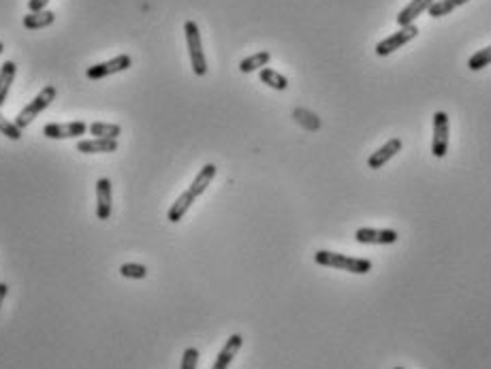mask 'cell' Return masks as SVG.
Listing matches in <instances>:
<instances>
[{
    "label": "cell",
    "instance_id": "e0dca14e",
    "mask_svg": "<svg viewBox=\"0 0 491 369\" xmlns=\"http://www.w3.org/2000/svg\"><path fill=\"white\" fill-rule=\"evenodd\" d=\"M194 203V196L190 194V190H186V192H182L178 199H176V203L171 205V209H169V214H167V220L169 223H180V220L186 216V211L190 209V205Z\"/></svg>",
    "mask_w": 491,
    "mask_h": 369
},
{
    "label": "cell",
    "instance_id": "30bf717a",
    "mask_svg": "<svg viewBox=\"0 0 491 369\" xmlns=\"http://www.w3.org/2000/svg\"><path fill=\"white\" fill-rule=\"evenodd\" d=\"M400 150H402V139H389L382 147H378V150L370 158H367V167H370V169L385 167Z\"/></svg>",
    "mask_w": 491,
    "mask_h": 369
},
{
    "label": "cell",
    "instance_id": "f546056e",
    "mask_svg": "<svg viewBox=\"0 0 491 369\" xmlns=\"http://www.w3.org/2000/svg\"><path fill=\"white\" fill-rule=\"evenodd\" d=\"M396 369H402V367H396Z\"/></svg>",
    "mask_w": 491,
    "mask_h": 369
},
{
    "label": "cell",
    "instance_id": "ac0fdd59",
    "mask_svg": "<svg viewBox=\"0 0 491 369\" xmlns=\"http://www.w3.org/2000/svg\"><path fill=\"white\" fill-rule=\"evenodd\" d=\"M259 77H261V82H263L265 86L274 88V90H286V88H288V79L282 75V73H278V70H274V68H267V66L261 68Z\"/></svg>",
    "mask_w": 491,
    "mask_h": 369
},
{
    "label": "cell",
    "instance_id": "ba28073f",
    "mask_svg": "<svg viewBox=\"0 0 491 369\" xmlns=\"http://www.w3.org/2000/svg\"><path fill=\"white\" fill-rule=\"evenodd\" d=\"M355 239L370 245H389L398 241V233L391 229H357Z\"/></svg>",
    "mask_w": 491,
    "mask_h": 369
},
{
    "label": "cell",
    "instance_id": "5bb4252c",
    "mask_svg": "<svg viewBox=\"0 0 491 369\" xmlns=\"http://www.w3.org/2000/svg\"><path fill=\"white\" fill-rule=\"evenodd\" d=\"M216 173H218V169H216V164H205L203 169H199V173H196V178L192 180V184H190V194L194 196V199H196V196H201L205 190H207V186L214 182V178H216Z\"/></svg>",
    "mask_w": 491,
    "mask_h": 369
},
{
    "label": "cell",
    "instance_id": "7402d4cb",
    "mask_svg": "<svg viewBox=\"0 0 491 369\" xmlns=\"http://www.w3.org/2000/svg\"><path fill=\"white\" fill-rule=\"evenodd\" d=\"M120 274L131 280H145L147 278V267L141 263H124L120 267Z\"/></svg>",
    "mask_w": 491,
    "mask_h": 369
},
{
    "label": "cell",
    "instance_id": "cb8c5ba5",
    "mask_svg": "<svg viewBox=\"0 0 491 369\" xmlns=\"http://www.w3.org/2000/svg\"><path fill=\"white\" fill-rule=\"evenodd\" d=\"M0 135H5L11 141H19L21 139V129H17L15 122L7 120L3 113H0Z\"/></svg>",
    "mask_w": 491,
    "mask_h": 369
},
{
    "label": "cell",
    "instance_id": "8992f818",
    "mask_svg": "<svg viewBox=\"0 0 491 369\" xmlns=\"http://www.w3.org/2000/svg\"><path fill=\"white\" fill-rule=\"evenodd\" d=\"M416 35H419V28H416L414 23H410V26H404L402 30L393 32L391 37L382 39V41L376 45V56H380V58L391 56L393 52H398L400 47H404L406 43H410Z\"/></svg>",
    "mask_w": 491,
    "mask_h": 369
},
{
    "label": "cell",
    "instance_id": "9c48e42d",
    "mask_svg": "<svg viewBox=\"0 0 491 369\" xmlns=\"http://www.w3.org/2000/svg\"><path fill=\"white\" fill-rule=\"evenodd\" d=\"M111 216V182L109 178H101L96 182V218L109 220Z\"/></svg>",
    "mask_w": 491,
    "mask_h": 369
},
{
    "label": "cell",
    "instance_id": "7a4b0ae2",
    "mask_svg": "<svg viewBox=\"0 0 491 369\" xmlns=\"http://www.w3.org/2000/svg\"><path fill=\"white\" fill-rule=\"evenodd\" d=\"M184 35H186V45H188V54H190V64L196 77H203L207 73V60H205V52H203V41H201V32L196 21L188 19L184 23Z\"/></svg>",
    "mask_w": 491,
    "mask_h": 369
},
{
    "label": "cell",
    "instance_id": "4fadbf2b",
    "mask_svg": "<svg viewBox=\"0 0 491 369\" xmlns=\"http://www.w3.org/2000/svg\"><path fill=\"white\" fill-rule=\"evenodd\" d=\"M436 3V0H410V5L404 7L398 15V23L404 28V26H410V23H414V19L423 15L432 5Z\"/></svg>",
    "mask_w": 491,
    "mask_h": 369
},
{
    "label": "cell",
    "instance_id": "3957f363",
    "mask_svg": "<svg viewBox=\"0 0 491 369\" xmlns=\"http://www.w3.org/2000/svg\"><path fill=\"white\" fill-rule=\"evenodd\" d=\"M56 94H58V90H56V86H45L35 98H33V101L26 105V107H24L19 113H17V117L13 120L15 122V124H17V129H26L28 124H33V122H35V117H39L49 105H52L54 103V98H56Z\"/></svg>",
    "mask_w": 491,
    "mask_h": 369
},
{
    "label": "cell",
    "instance_id": "277c9868",
    "mask_svg": "<svg viewBox=\"0 0 491 369\" xmlns=\"http://www.w3.org/2000/svg\"><path fill=\"white\" fill-rule=\"evenodd\" d=\"M449 152V115L445 111L434 113V139H432V154L436 158H445Z\"/></svg>",
    "mask_w": 491,
    "mask_h": 369
},
{
    "label": "cell",
    "instance_id": "603a6c76",
    "mask_svg": "<svg viewBox=\"0 0 491 369\" xmlns=\"http://www.w3.org/2000/svg\"><path fill=\"white\" fill-rule=\"evenodd\" d=\"M489 64H491V45L485 47V49H479V52L472 54L470 60H468V68L470 70H481V68H485Z\"/></svg>",
    "mask_w": 491,
    "mask_h": 369
},
{
    "label": "cell",
    "instance_id": "44dd1931",
    "mask_svg": "<svg viewBox=\"0 0 491 369\" xmlns=\"http://www.w3.org/2000/svg\"><path fill=\"white\" fill-rule=\"evenodd\" d=\"M88 131L94 137H101V139H118L122 133L120 124H105V122H94V124L88 126Z\"/></svg>",
    "mask_w": 491,
    "mask_h": 369
},
{
    "label": "cell",
    "instance_id": "f1b7e54d",
    "mask_svg": "<svg viewBox=\"0 0 491 369\" xmlns=\"http://www.w3.org/2000/svg\"><path fill=\"white\" fill-rule=\"evenodd\" d=\"M5 52V43L3 41H0V54H3Z\"/></svg>",
    "mask_w": 491,
    "mask_h": 369
},
{
    "label": "cell",
    "instance_id": "ffe728a7",
    "mask_svg": "<svg viewBox=\"0 0 491 369\" xmlns=\"http://www.w3.org/2000/svg\"><path fill=\"white\" fill-rule=\"evenodd\" d=\"M272 60V54L269 52H259V54H252L248 58H243L239 62V70L241 73H252V70H259V68H265Z\"/></svg>",
    "mask_w": 491,
    "mask_h": 369
},
{
    "label": "cell",
    "instance_id": "9a60e30c",
    "mask_svg": "<svg viewBox=\"0 0 491 369\" xmlns=\"http://www.w3.org/2000/svg\"><path fill=\"white\" fill-rule=\"evenodd\" d=\"M56 21V13L54 11H37V13H28V15H24L21 23H24V28H28V30H41V28H47V26H52V23Z\"/></svg>",
    "mask_w": 491,
    "mask_h": 369
},
{
    "label": "cell",
    "instance_id": "2e32d148",
    "mask_svg": "<svg viewBox=\"0 0 491 369\" xmlns=\"http://www.w3.org/2000/svg\"><path fill=\"white\" fill-rule=\"evenodd\" d=\"M15 73H17V64L13 60H7V62H3V66H0V107H3L7 101L11 84L15 79Z\"/></svg>",
    "mask_w": 491,
    "mask_h": 369
},
{
    "label": "cell",
    "instance_id": "6da1fadb",
    "mask_svg": "<svg viewBox=\"0 0 491 369\" xmlns=\"http://www.w3.org/2000/svg\"><path fill=\"white\" fill-rule=\"evenodd\" d=\"M316 265L321 267H331V269H342V272H349V274H370L372 272V261L367 258H353L346 254H340V252H329V250H318L314 254Z\"/></svg>",
    "mask_w": 491,
    "mask_h": 369
},
{
    "label": "cell",
    "instance_id": "5b68a950",
    "mask_svg": "<svg viewBox=\"0 0 491 369\" xmlns=\"http://www.w3.org/2000/svg\"><path fill=\"white\" fill-rule=\"evenodd\" d=\"M133 64L131 56L129 54H120L107 62H101V64H94V66H88L86 70V77L96 82V79H103V77H109V75H115V73H122V70H129Z\"/></svg>",
    "mask_w": 491,
    "mask_h": 369
},
{
    "label": "cell",
    "instance_id": "d6986e66",
    "mask_svg": "<svg viewBox=\"0 0 491 369\" xmlns=\"http://www.w3.org/2000/svg\"><path fill=\"white\" fill-rule=\"evenodd\" d=\"M465 3H470V0H436V3L427 9V13H429V17L438 19V17L449 15L451 11H455L457 7H461Z\"/></svg>",
    "mask_w": 491,
    "mask_h": 369
},
{
    "label": "cell",
    "instance_id": "d4e9b609",
    "mask_svg": "<svg viewBox=\"0 0 491 369\" xmlns=\"http://www.w3.org/2000/svg\"><path fill=\"white\" fill-rule=\"evenodd\" d=\"M196 365H199V350H196V348H186L184 354H182L180 369H196Z\"/></svg>",
    "mask_w": 491,
    "mask_h": 369
},
{
    "label": "cell",
    "instance_id": "7c38bea8",
    "mask_svg": "<svg viewBox=\"0 0 491 369\" xmlns=\"http://www.w3.org/2000/svg\"><path fill=\"white\" fill-rule=\"evenodd\" d=\"M115 150H118L115 139L94 137V139L77 141V152H82V154H109V152H115Z\"/></svg>",
    "mask_w": 491,
    "mask_h": 369
},
{
    "label": "cell",
    "instance_id": "52a82bcc",
    "mask_svg": "<svg viewBox=\"0 0 491 369\" xmlns=\"http://www.w3.org/2000/svg\"><path fill=\"white\" fill-rule=\"evenodd\" d=\"M88 133V124L86 122H66V124H60V122H54V124H45L43 126V135L47 139H80L82 135Z\"/></svg>",
    "mask_w": 491,
    "mask_h": 369
},
{
    "label": "cell",
    "instance_id": "8fae6325",
    "mask_svg": "<svg viewBox=\"0 0 491 369\" xmlns=\"http://www.w3.org/2000/svg\"><path fill=\"white\" fill-rule=\"evenodd\" d=\"M241 343H243V337H241L239 333L231 335V337L227 339V343L223 346V350L218 352L216 363H214L212 369H229V365L233 363V359L237 357V352H239V348H241Z\"/></svg>",
    "mask_w": 491,
    "mask_h": 369
},
{
    "label": "cell",
    "instance_id": "83f0119b",
    "mask_svg": "<svg viewBox=\"0 0 491 369\" xmlns=\"http://www.w3.org/2000/svg\"><path fill=\"white\" fill-rule=\"evenodd\" d=\"M7 292H9V286L5 282H0V308H3V301L7 299Z\"/></svg>",
    "mask_w": 491,
    "mask_h": 369
},
{
    "label": "cell",
    "instance_id": "484cf974",
    "mask_svg": "<svg viewBox=\"0 0 491 369\" xmlns=\"http://www.w3.org/2000/svg\"><path fill=\"white\" fill-rule=\"evenodd\" d=\"M295 117H297L299 122H304V124H308L310 129H318V126H321V122H318V120H312L314 115L308 113V111H304V109H297V111H295Z\"/></svg>",
    "mask_w": 491,
    "mask_h": 369
},
{
    "label": "cell",
    "instance_id": "4316f807",
    "mask_svg": "<svg viewBox=\"0 0 491 369\" xmlns=\"http://www.w3.org/2000/svg\"><path fill=\"white\" fill-rule=\"evenodd\" d=\"M49 0H28V13H37V11H45Z\"/></svg>",
    "mask_w": 491,
    "mask_h": 369
}]
</instances>
